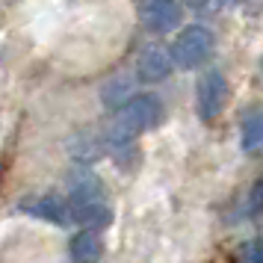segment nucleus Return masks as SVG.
Instances as JSON below:
<instances>
[{
  "label": "nucleus",
  "instance_id": "f8f14e48",
  "mask_svg": "<svg viewBox=\"0 0 263 263\" xmlns=\"http://www.w3.org/2000/svg\"><path fill=\"white\" fill-rule=\"evenodd\" d=\"M68 151H71V157L77 163L92 166V163H98L101 157L107 154V142L101 136H74L68 142Z\"/></svg>",
  "mask_w": 263,
  "mask_h": 263
},
{
  "label": "nucleus",
  "instance_id": "9d476101",
  "mask_svg": "<svg viewBox=\"0 0 263 263\" xmlns=\"http://www.w3.org/2000/svg\"><path fill=\"white\" fill-rule=\"evenodd\" d=\"M239 148L246 154H263V109H251L239 127Z\"/></svg>",
  "mask_w": 263,
  "mask_h": 263
},
{
  "label": "nucleus",
  "instance_id": "0eeeda50",
  "mask_svg": "<svg viewBox=\"0 0 263 263\" xmlns=\"http://www.w3.org/2000/svg\"><path fill=\"white\" fill-rule=\"evenodd\" d=\"M68 213H71V222L83 225V231H101L112 222V210H109L107 198L104 201H77L68 204Z\"/></svg>",
  "mask_w": 263,
  "mask_h": 263
},
{
  "label": "nucleus",
  "instance_id": "39448f33",
  "mask_svg": "<svg viewBox=\"0 0 263 263\" xmlns=\"http://www.w3.org/2000/svg\"><path fill=\"white\" fill-rule=\"evenodd\" d=\"M172 71H175V62L163 45H145L136 53V77L142 83H163Z\"/></svg>",
  "mask_w": 263,
  "mask_h": 263
},
{
  "label": "nucleus",
  "instance_id": "423d86ee",
  "mask_svg": "<svg viewBox=\"0 0 263 263\" xmlns=\"http://www.w3.org/2000/svg\"><path fill=\"white\" fill-rule=\"evenodd\" d=\"M18 207L24 213L42 219V222H50V225H68V219H71L68 201H62L60 195H53V192H48V195H30Z\"/></svg>",
  "mask_w": 263,
  "mask_h": 263
},
{
  "label": "nucleus",
  "instance_id": "6e6552de",
  "mask_svg": "<svg viewBox=\"0 0 263 263\" xmlns=\"http://www.w3.org/2000/svg\"><path fill=\"white\" fill-rule=\"evenodd\" d=\"M68 254L74 263H98L104 254V239L98 231H77L68 239Z\"/></svg>",
  "mask_w": 263,
  "mask_h": 263
},
{
  "label": "nucleus",
  "instance_id": "ddd939ff",
  "mask_svg": "<svg viewBox=\"0 0 263 263\" xmlns=\"http://www.w3.org/2000/svg\"><path fill=\"white\" fill-rule=\"evenodd\" d=\"M239 263H263V239H249L239 246Z\"/></svg>",
  "mask_w": 263,
  "mask_h": 263
},
{
  "label": "nucleus",
  "instance_id": "f03ea898",
  "mask_svg": "<svg viewBox=\"0 0 263 263\" xmlns=\"http://www.w3.org/2000/svg\"><path fill=\"white\" fill-rule=\"evenodd\" d=\"M163 119H166V109H163L157 95H133L119 109V116L112 119V124L121 127L124 133H130V136H139L145 130H154Z\"/></svg>",
  "mask_w": 263,
  "mask_h": 263
},
{
  "label": "nucleus",
  "instance_id": "20e7f679",
  "mask_svg": "<svg viewBox=\"0 0 263 263\" xmlns=\"http://www.w3.org/2000/svg\"><path fill=\"white\" fill-rule=\"evenodd\" d=\"M142 27L148 33H172L175 27L183 21V6L178 0H145V6L139 9Z\"/></svg>",
  "mask_w": 263,
  "mask_h": 263
},
{
  "label": "nucleus",
  "instance_id": "7ed1b4c3",
  "mask_svg": "<svg viewBox=\"0 0 263 263\" xmlns=\"http://www.w3.org/2000/svg\"><path fill=\"white\" fill-rule=\"evenodd\" d=\"M228 80L222 71L207 68L195 83V109H198V119L201 121H213L222 116V109L228 104Z\"/></svg>",
  "mask_w": 263,
  "mask_h": 263
},
{
  "label": "nucleus",
  "instance_id": "1a4fd4ad",
  "mask_svg": "<svg viewBox=\"0 0 263 263\" xmlns=\"http://www.w3.org/2000/svg\"><path fill=\"white\" fill-rule=\"evenodd\" d=\"M77 201H104V186L95 175H89V172L68 175V204Z\"/></svg>",
  "mask_w": 263,
  "mask_h": 263
},
{
  "label": "nucleus",
  "instance_id": "dca6fc26",
  "mask_svg": "<svg viewBox=\"0 0 263 263\" xmlns=\"http://www.w3.org/2000/svg\"><path fill=\"white\" fill-rule=\"evenodd\" d=\"M260 68H263V65H260Z\"/></svg>",
  "mask_w": 263,
  "mask_h": 263
},
{
  "label": "nucleus",
  "instance_id": "f257e3e1",
  "mask_svg": "<svg viewBox=\"0 0 263 263\" xmlns=\"http://www.w3.org/2000/svg\"><path fill=\"white\" fill-rule=\"evenodd\" d=\"M216 48V39L213 33L201 24H190L186 30H180L178 39L172 42V62H175V68H183V71H190V68H201L204 62L210 60V53Z\"/></svg>",
  "mask_w": 263,
  "mask_h": 263
},
{
  "label": "nucleus",
  "instance_id": "2eb2a0df",
  "mask_svg": "<svg viewBox=\"0 0 263 263\" xmlns=\"http://www.w3.org/2000/svg\"><path fill=\"white\" fill-rule=\"evenodd\" d=\"M186 3H190L192 9H198V12H216L225 0H186Z\"/></svg>",
  "mask_w": 263,
  "mask_h": 263
},
{
  "label": "nucleus",
  "instance_id": "9b49d317",
  "mask_svg": "<svg viewBox=\"0 0 263 263\" xmlns=\"http://www.w3.org/2000/svg\"><path fill=\"white\" fill-rule=\"evenodd\" d=\"M130 92H133V80L127 74H116V77H109L107 83L101 86V101H104V107L119 112V109L133 98Z\"/></svg>",
  "mask_w": 263,
  "mask_h": 263
},
{
  "label": "nucleus",
  "instance_id": "4468645a",
  "mask_svg": "<svg viewBox=\"0 0 263 263\" xmlns=\"http://www.w3.org/2000/svg\"><path fill=\"white\" fill-rule=\"evenodd\" d=\"M263 210V178L254 180V186H251V195H249V213L257 216Z\"/></svg>",
  "mask_w": 263,
  "mask_h": 263
}]
</instances>
